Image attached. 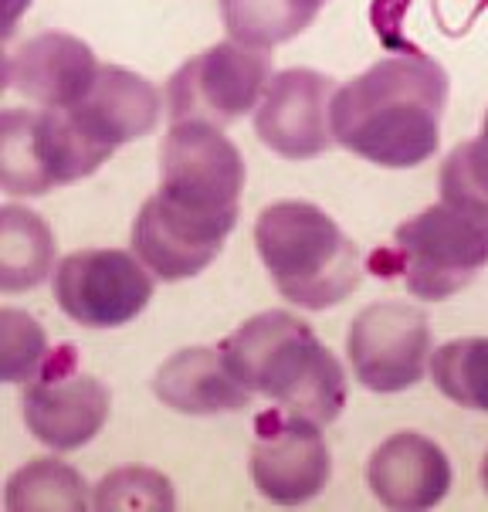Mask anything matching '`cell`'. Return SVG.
<instances>
[{
  "mask_svg": "<svg viewBox=\"0 0 488 512\" xmlns=\"http://www.w3.org/2000/svg\"><path fill=\"white\" fill-rule=\"evenodd\" d=\"M109 160L78 129L68 109H4L0 119V187L11 197H45L48 190L92 177Z\"/></svg>",
  "mask_w": 488,
  "mask_h": 512,
  "instance_id": "cell-6",
  "label": "cell"
},
{
  "mask_svg": "<svg viewBox=\"0 0 488 512\" xmlns=\"http://www.w3.org/2000/svg\"><path fill=\"white\" fill-rule=\"evenodd\" d=\"M55 272V234L41 214L28 207H0V289H38Z\"/></svg>",
  "mask_w": 488,
  "mask_h": 512,
  "instance_id": "cell-17",
  "label": "cell"
},
{
  "mask_svg": "<svg viewBox=\"0 0 488 512\" xmlns=\"http://www.w3.org/2000/svg\"><path fill=\"white\" fill-rule=\"evenodd\" d=\"M411 7L414 0H373L370 21L387 48L411 51L404 38V17ZM482 11H488V0H431V14L444 34H465Z\"/></svg>",
  "mask_w": 488,
  "mask_h": 512,
  "instance_id": "cell-23",
  "label": "cell"
},
{
  "mask_svg": "<svg viewBox=\"0 0 488 512\" xmlns=\"http://www.w3.org/2000/svg\"><path fill=\"white\" fill-rule=\"evenodd\" d=\"M329 0H221L231 41L248 48H275L299 38Z\"/></svg>",
  "mask_w": 488,
  "mask_h": 512,
  "instance_id": "cell-18",
  "label": "cell"
},
{
  "mask_svg": "<svg viewBox=\"0 0 488 512\" xmlns=\"http://www.w3.org/2000/svg\"><path fill=\"white\" fill-rule=\"evenodd\" d=\"M272 55L238 41H221L183 62L167 82L170 123H211L217 129L238 123L258 109L272 82Z\"/></svg>",
  "mask_w": 488,
  "mask_h": 512,
  "instance_id": "cell-7",
  "label": "cell"
},
{
  "mask_svg": "<svg viewBox=\"0 0 488 512\" xmlns=\"http://www.w3.org/2000/svg\"><path fill=\"white\" fill-rule=\"evenodd\" d=\"M153 394L160 397L163 407L177 414H234L251 407V390L234 377V370L224 360L221 346H190L180 350L156 370Z\"/></svg>",
  "mask_w": 488,
  "mask_h": 512,
  "instance_id": "cell-16",
  "label": "cell"
},
{
  "mask_svg": "<svg viewBox=\"0 0 488 512\" xmlns=\"http://www.w3.org/2000/svg\"><path fill=\"white\" fill-rule=\"evenodd\" d=\"M488 265V218L448 201L424 207L394 231L387 248L373 251L370 268L383 279H400L407 292L427 302L451 299L468 289Z\"/></svg>",
  "mask_w": 488,
  "mask_h": 512,
  "instance_id": "cell-5",
  "label": "cell"
},
{
  "mask_svg": "<svg viewBox=\"0 0 488 512\" xmlns=\"http://www.w3.org/2000/svg\"><path fill=\"white\" fill-rule=\"evenodd\" d=\"M255 245L275 289L302 309L339 306L360 289L363 255L356 241L309 201L268 204L255 221Z\"/></svg>",
  "mask_w": 488,
  "mask_h": 512,
  "instance_id": "cell-4",
  "label": "cell"
},
{
  "mask_svg": "<svg viewBox=\"0 0 488 512\" xmlns=\"http://www.w3.org/2000/svg\"><path fill=\"white\" fill-rule=\"evenodd\" d=\"M31 7V0H7V28H4V38H11L17 21H21V14Z\"/></svg>",
  "mask_w": 488,
  "mask_h": 512,
  "instance_id": "cell-25",
  "label": "cell"
},
{
  "mask_svg": "<svg viewBox=\"0 0 488 512\" xmlns=\"http://www.w3.org/2000/svg\"><path fill=\"white\" fill-rule=\"evenodd\" d=\"M112 397L92 373L78 367L72 343L48 353L24 390V424L41 445L75 451L99 435L109 421Z\"/></svg>",
  "mask_w": 488,
  "mask_h": 512,
  "instance_id": "cell-9",
  "label": "cell"
},
{
  "mask_svg": "<svg viewBox=\"0 0 488 512\" xmlns=\"http://www.w3.org/2000/svg\"><path fill=\"white\" fill-rule=\"evenodd\" d=\"M177 506L173 496V482L156 468L129 465L116 468L106 479L95 485L92 509L99 512H119V509H153V512H170Z\"/></svg>",
  "mask_w": 488,
  "mask_h": 512,
  "instance_id": "cell-22",
  "label": "cell"
},
{
  "mask_svg": "<svg viewBox=\"0 0 488 512\" xmlns=\"http://www.w3.org/2000/svg\"><path fill=\"white\" fill-rule=\"evenodd\" d=\"M4 506L11 512H85L89 485L82 472L58 458H31L7 479Z\"/></svg>",
  "mask_w": 488,
  "mask_h": 512,
  "instance_id": "cell-19",
  "label": "cell"
},
{
  "mask_svg": "<svg viewBox=\"0 0 488 512\" xmlns=\"http://www.w3.org/2000/svg\"><path fill=\"white\" fill-rule=\"evenodd\" d=\"M444 106L448 72L421 51H397L336 89L333 140L377 167H421L438 153Z\"/></svg>",
  "mask_w": 488,
  "mask_h": 512,
  "instance_id": "cell-2",
  "label": "cell"
},
{
  "mask_svg": "<svg viewBox=\"0 0 488 512\" xmlns=\"http://www.w3.org/2000/svg\"><path fill=\"white\" fill-rule=\"evenodd\" d=\"M92 48L75 34L45 31L7 55L4 82L41 109H68L82 102L99 75Z\"/></svg>",
  "mask_w": 488,
  "mask_h": 512,
  "instance_id": "cell-13",
  "label": "cell"
},
{
  "mask_svg": "<svg viewBox=\"0 0 488 512\" xmlns=\"http://www.w3.org/2000/svg\"><path fill=\"white\" fill-rule=\"evenodd\" d=\"M353 377L373 394H400L421 384L431 360V326L417 306L373 302L346 333Z\"/></svg>",
  "mask_w": 488,
  "mask_h": 512,
  "instance_id": "cell-10",
  "label": "cell"
},
{
  "mask_svg": "<svg viewBox=\"0 0 488 512\" xmlns=\"http://www.w3.org/2000/svg\"><path fill=\"white\" fill-rule=\"evenodd\" d=\"M441 201L488 218V112L478 140L458 143L441 163Z\"/></svg>",
  "mask_w": 488,
  "mask_h": 512,
  "instance_id": "cell-21",
  "label": "cell"
},
{
  "mask_svg": "<svg viewBox=\"0 0 488 512\" xmlns=\"http://www.w3.org/2000/svg\"><path fill=\"white\" fill-rule=\"evenodd\" d=\"M322 424L285 407L258 414L251 445V482L278 506L316 499L333 479V458L322 438Z\"/></svg>",
  "mask_w": 488,
  "mask_h": 512,
  "instance_id": "cell-11",
  "label": "cell"
},
{
  "mask_svg": "<svg viewBox=\"0 0 488 512\" xmlns=\"http://www.w3.org/2000/svg\"><path fill=\"white\" fill-rule=\"evenodd\" d=\"M482 482H485V489H488V455H485V462H482Z\"/></svg>",
  "mask_w": 488,
  "mask_h": 512,
  "instance_id": "cell-26",
  "label": "cell"
},
{
  "mask_svg": "<svg viewBox=\"0 0 488 512\" xmlns=\"http://www.w3.org/2000/svg\"><path fill=\"white\" fill-rule=\"evenodd\" d=\"M366 485L387 509H431L451 489V462L431 438L400 431L370 455Z\"/></svg>",
  "mask_w": 488,
  "mask_h": 512,
  "instance_id": "cell-15",
  "label": "cell"
},
{
  "mask_svg": "<svg viewBox=\"0 0 488 512\" xmlns=\"http://www.w3.org/2000/svg\"><path fill=\"white\" fill-rule=\"evenodd\" d=\"M431 380L448 401L488 414V336L438 346L431 353Z\"/></svg>",
  "mask_w": 488,
  "mask_h": 512,
  "instance_id": "cell-20",
  "label": "cell"
},
{
  "mask_svg": "<svg viewBox=\"0 0 488 512\" xmlns=\"http://www.w3.org/2000/svg\"><path fill=\"white\" fill-rule=\"evenodd\" d=\"M224 360L251 394L316 424H333L346 407V370L309 323L285 309L258 312L221 343Z\"/></svg>",
  "mask_w": 488,
  "mask_h": 512,
  "instance_id": "cell-3",
  "label": "cell"
},
{
  "mask_svg": "<svg viewBox=\"0 0 488 512\" xmlns=\"http://www.w3.org/2000/svg\"><path fill=\"white\" fill-rule=\"evenodd\" d=\"M48 360V336L34 316L21 309H0V377L7 384H28Z\"/></svg>",
  "mask_w": 488,
  "mask_h": 512,
  "instance_id": "cell-24",
  "label": "cell"
},
{
  "mask_svg": "<svg viewBox=\"0 0 488 512\" xmlns=\"http://www.w3.org/2000/svg\"><path fill=\"white\" fill-rule=\"evenodd\" d=\"M78 129L109 156L119 146L143 140L160 123L163 99L150 78L119 65H102L82 102L68 106Z\"/></svg>",
  "mask_w": 488,
  "mask_h": 512,
  "instance_id": "cell-14",
  "label": "cell"
},
{
  "mask_svg": "<svg viewBox=\"0 0 488 512\" xmlns=\"http://www.w3.org/2000/svg\"><path fill=\"white\" fill-rule=\"evenodd\" d=\"M333 95L329 75L312 68H289L268 82L255 109V133L285 160H312L333 146Z\"/></svg>",
  "mask_w": 488,
  "mask_h": 512,
  "instance_id": "cell-12",
  "label": "cell"
},
{
  "mask_svg": "<svg viewBox=\"0 0 488 512\" xmlns=\"http://www.w3.org/2000/svg\"><path fill=\"white\" fill-rule=\"evenodd\" d=\"M244 160L211 123H173L160 150V190L139 207L133 251L156 279L183 282L221 255L238 224Z\"/></svg>",
  "mask_w": 488,
  "mask_h": 512,
  "instance_id": "cell-1",
  "label": "cell"
},
{
  "mask_svg": "<svg viewBox=\"0 0 488 512\" xmlns=\"http://www.w3.org/2000/svg\"><path fill=\"white\" fill-rule=\"evenodd\" d=\"M55 302L72 323L116 329L133 323L153 299V272L136 251L82 248L55 268Z\"/></svg>",
  "mask_w": 488,
  "mask_h": 512,
  "instance_id": "cell-8",
  "label": "cell"
}]
</instances>
